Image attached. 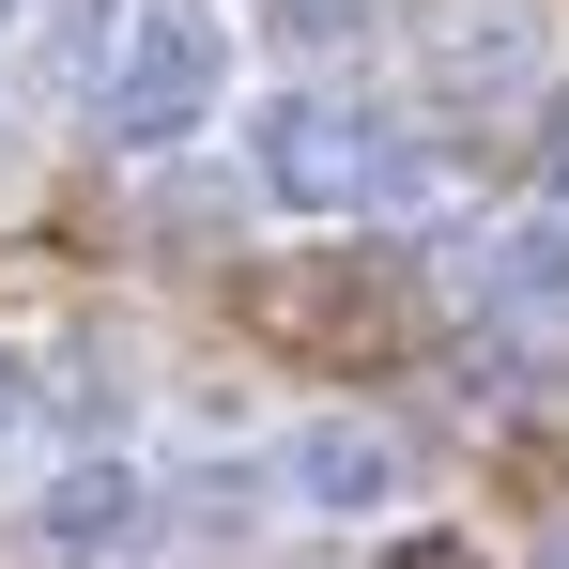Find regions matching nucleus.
I'll list each match as a JSON object with an SVG mask.
<instances>
[{
	"label": "nucleus",
	"mask_w": 569,
	"mask_h": 569,
	"mask_svg": "<svg viewBox=\"0 0 569 569\" xmlns=\"http://www.w3.org/2000/svg\"><path fill=\"white\" fill-rule=\"evenodd\" d=\"M31 539H47V555H78V569H108V555H139V539H154V492H139L123 462H62L47 492H31Z\"/></svg>",
	"instance_id": "nucleus-5"
},
{
	"label": "nucleus",
	"mask_w": 569,
	"mask_h": 569,
	"mask_svg": "<svg viewBox=\"0 0 569 569\" xmlns=\"http://www.w3.org/2000/svg\"><path fill=\"white\" fill-rule=\"evenodd\" d=\"M278 492L323 508V523H370V508H400V431L385 416H292L278 431Z\"/></svg>",
	"instance_id": "nucleus-4"
},
{
	"label": "nucleus",
	"mask_w": 569,
	"mask_h": 569,
	"mask_svg": "<svg viewBox=\"0 0 569 569\" xmlns=\"http://www.w3.org/2000/svg\"><path fill=\"white\" fill-rule=\"evenodd\" d=\"M278 47H370V0H278Z\"/></svg>",
	"instance_id": "nucleus-8"
},
{
	"label": "nucleus",
	"mask_w": 569,
	"mask_h": 569,
	"mask_svg": "<svg viewBox=\"0 0 569 569\" xmlns=\"http://www.w3.org/2000/svg\"><path fill=\"white\" fill-rule=\"evenodd\" d=\"M216 93H231L216 0H123V47H108V78H93V123H108V139H123V154H170V139L216 123Z\"/></svg>",
	"instance_id": "nucleus-2"
},
{
	"label": "nucleus",
	"mask_w": 569,
	"mask_h": 569,
	"mask_svg": "<svg viewBox=\"0 0 569 569\" xmlns=\"http://www.w3.org/2000/svg\"><path fill=\"white\" fill-rule=\"evenodd\" d=\"M539 62H555V47H539V0H431V16H416V78L447 108H523Z\"/></svg>",
	"instance_id": "nucleus-3"
},
{
	"label": "nucleus",
	"mask_w": 569,
	"mask_h": 569,
	"mask_svg": "<svg viewBox=\"0 0 569 569\" xmlns=\"http://www.w3.org/2000/svg\"><path fill=\"white\" fill-rule=\"evenodd\" d=\"M0 16H16V0H0Z\"/></svg>",
	"instance_id": "nucleus-10"
},
{
	"label": "nucleus",
	"mask_w": 569,
	"mask_h": 569,
	"mask_svg": "<svg viewBox=\"0 0 569 569\" xmlns=\"http://www.w3.org/2000/svg\"><path fill=\"white\" fill-rule=\"evenodd\" d=\"M477 292H492L508 323H569V200H539V216H508V231L477 247Z\"/></svg>",
	"instance_id": "nucleus-7"
},
{
	"label": "nucleus",
	"mask_w": 569,
	"mask_h": 569,
	"mask_svg": "<svg viewBox=\"0 0 569 569\" xmlns=\"http://www.w3.org/2000/svg\"><path fill=\"white\" fill-rule=\"evenodd\" d=\"M247 308H262L278 339H323V355H355V339H385V323H400V292H385L370 262H323V278H262Z\"/></svg>",
	"instance_id": "nucleus-6"
},
{
	"label": "nucleus",
	"mask_w": 569,
	"mask_h": 569,
	"mask_svg": "<svg viewBox=\"0 0 569 569\" xmlns=\"http://www.w3.org/2000/svg\"><path fill=\"white\" fill-rule=\"evenodd\" d=\"M247 170H262V200H278V216H370V200H431V154H400L370 108H339V93H278L262 123H247Z\"/></svg>",
	"instance_id": "nucleus-1"
},
{
	"label": "nucleus",
	"mask_w": 569,
	"mask_h": 569,
	"mask_svg": "<svg viewBox=\"0 0 569 569\" xmlns=\"http://www.w3.org/2000/svg\"><path fill=\"white\" fill-rule=\"evenodd\" d=\"M0 154H16V93H0Z\"/></svg>",
	"instance_id": "nucleus-9"
}]
</instances>
